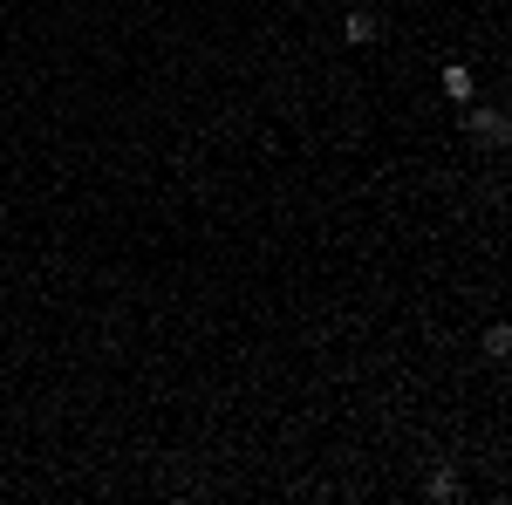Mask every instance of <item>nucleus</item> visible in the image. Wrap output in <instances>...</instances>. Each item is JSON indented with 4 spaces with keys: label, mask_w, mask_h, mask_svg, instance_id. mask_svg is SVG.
<instances>
[{
    "label": "nucleus",
    "mask_w": 512,
    "mask_h": 505,
    "mask_svg": "<svg viewBox=\"0 0 512 505\" xmlns=\"http://www.w3.org/2000/svg\"><path fill=\"white\" fill-rule=\"evenodd\" d=\"M465 130H472L485 151H499V144H506V117H499V110H472V103H465Z\"/></svg>",
    "instance_id": "nucleus-1"
},
{
    "label": "nucleus",
    "mask_w": 512,
    "mask_h": 505,
    "mask_svg": "<svg viewBox=\"0 0 512 505\" xmlns=\"http://www.w3.org/2000/svg\"><path fill=\"white\" fill-rule=\"evenodd\" d=\"M485 355H492V362H506V355H512V328H506V321L485 328Z\"/></svg>",
    "instance_id": "nucleus-4"
},
{
    "label": "nucleus",
    "mask_w": 512,
    "mask_h": 505,
    "mask_svg": "<svg viewBox=\"0 0 512 505\" xmlns=\"http://www.w3.org/2000/svg\"><path fill=\"white\" fill-rule=\"evenodd\" d=\"M472 69H465V62H444V69H437V89H444V96H451V103H472Z\"/></svg>",
    "instance_id": "nucleus-2"
},
{
    "label": "nucleus",
    "mask_w": 512,
    "mask_h": 505,
    "mask_svg": "<svg viewBox=\"0 0 512 505\" xmlns=\"http://www.w3.org/2000/svg\"><path fill=\"white\" fill-rule=\"evenodd\" d=\"M431 499H437V505L458 499V478H451V471H437V478H431Z\"/></svg>",
    "instance_id": "nucleus-5"
},
{
    "label": "nucleus",
    "mask_w": 512,
    "mask_h": 505,
    "mask_svg": "<svg viewBox=\"0 0 512 505\" xmlns=\"http://www.w3.org/2000/svg\"><path fill=\"white\" fill-rule=\"evenodd\" d=\"M376 35H383V21H376V14H362V7H355L349 21H342V41H355V48H369Z\"/></svg>",
    "instance_id": "nucleus-3"
}]
</instances>
